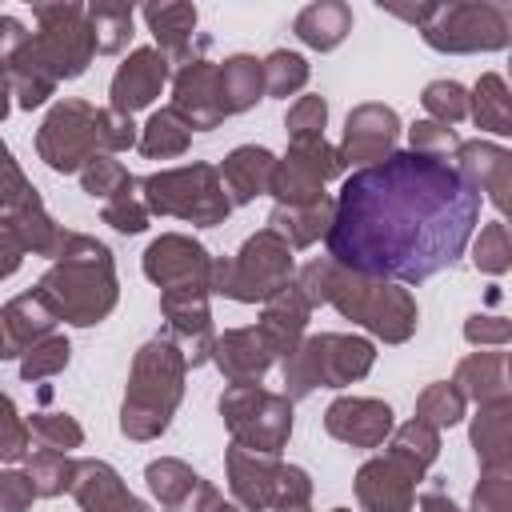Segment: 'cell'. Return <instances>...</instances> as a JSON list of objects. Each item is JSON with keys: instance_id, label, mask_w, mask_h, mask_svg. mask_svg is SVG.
<instances>
[{"instance_id": "1", "label": "cell", "mask_w": 512, "mask_h": 512, "mask_svg": "<svg viewBox=\"0 0 512 512\" xmlns=\"http://www.w3.org/2000/svg\"><path fill=\"white\" fill-rule=\"evenodd\" d=\"M332 204L328 260L396 284H424L452 268L480 224V196L448 160L420 152L356 168Z\"/></svg>"}, {"instance_id": "2", "label": "cell", "mask_w": 512, "mask_h": 512, "mask_svg": "<svg viewBox=\"0 0 512 512\" xmlns=\"http://www.w3.org/2000/svg\"><path fill=\"white\" fill-rule=\"evenodd\" d=\"M36 292L72 328H92L112 316L120 300V276L112 248L84 232H64V244L48 272L36 280Z\"/></svg>"}, {"instance_id": "3", "label": "cell", "mask_w": 512, "mask_h": 512, "mask_svg": "<svg viewBox=\"0 0 512 512\" xmlns=\"http://www.w3.org/2000/svg\"><path fill=\"white\" fill-rule=\"evenodd\" d=\"M184 376H188V360L168 332L144 340L132 356V368H128V388H124V404H120V432L136 444L164 436L180 400H184Z\"/></svg>"}, {"instance_id": "4", "label": "cell", "mask_w": 512, "mask_h": 512, "mask_svg": "<svg viewBox=\"0 0 512 512\" xmlns=\"http://www.w3.org/2000/svg\"><path fill=\"white\" fill-rule=\"evenodd\" d=\"M324 304H332L344 320L360 324L364 332H372L384 344L412 340L416 336V324H420L416 296L404 284L360 276V272H348L340 264H332V272H328V296H324Z\"/></svg>"}, {"instance_id": "5", "label": "cell", "mask_w": 512, "mask_h": 512, "mask_svg": "<svg viewBox=\"0 0 512 512\" xmlns=\"http://www.w3.org/2000/svg\"><path fill=\"white\" fill-rule=\"evenodd\" d=\"M376 364V344L368 336L348 332H320L304 336L300 348L284 360V396L308 400L316 388H348L364 380Z\"/></svg>"}, {"instance_id": "6", "label": "cell", "mask_w": 512, "mask_h": 512, "mask_svg": "<svg viewBox=\"0 0 512 512\" xmlns=\"http://www.w3.org/2000/svg\"><path fill=\"white\" fill-rule=\"evenodd\" d=\"M292 276H296L292 248L272 228H260L240 244L236 256H212L208 288L212 296H228L236 304H264L280 288H288Z\"/></svg>"}, {"instance_id": "7", "label": "cell", "mask_w": 512, "mask_h": 512, "mask_svg": "<svg viewBox=\"0 0 512 512\" xmlns=\"http://www.w3.org/2000/svg\"><path fill=\"white\" fill-rule=\"evenodd\" d=\"M140 200L148 216H176L192 228H216L232 216V200L220 184L216 164H180V168H160L144 180H136Z\"/></svg>"}, {"instance_id": "8", "label": "cell", "mask_w": 512, "mask_h": 512, "mask_svg": "<svg viewBox=\"0 0 512 512\" xmlns=\"http://www.w3.org/2000/svg\"><path fill=\"white\" fill-rule=\"evenodd\" d=\"M216 408L224 416V428L232 432V444H240L248 452H264V456H280L288 448L292 400L284 392H268V388H260V380L228 384L220 392Z\"/></svg>"}, {"instance_id": "9", "label": "cell", "mask_w": 512, "mask_h": 512, "mask_svg": "<svg viewBox=\"0 0 512 512\" xmlns=\"http://www.w3.org/2000/svg\"><path fill=\"white\" fill-rule=\"evenodd\" d=\"M32 16H36V32H28V48L40 60V68L56 84L84 76L96 56V40H92L84 4H76V0L32 4Z\"/></svg>"}, {"instance_id": "10", "label": "cell", "mask_w": 512, "mask_h": 512, "mask_svg": "<svg viewBox=\"0 0 512 512\" xmlns=\"http://www.w3.org/2000/svg\"><path fill=\"white\" fill-rule=\"evenodd\" d=\"M424 44L448 56H468V52H500L512 40V12L508 4L496 0H456V4H436L432 20L420 28Z\"/></svg>"}, {"instance_id": "11", "label": "cell", "mask_w": 512, "mask_h": 512, "mask_svg": "<svg viewBox=\"0 0 512 512\" xmlns=\"http://www.w3.org/2000/svg\"><path fill=\"white\" fill-rule=\"evenodd\" d=\"M36 152L52 172H80L92 156L100 152V128H96V108L80 96L56 100L48 116L36 128Z\"/></svg>"}, {"instance_id": "12", "label": "cell", "mask_w": 512, "mask_h": 512, "mask_svg": "<svg viewBox=\"0 0 512 512\" xmlns=\"http://www.w3.org/2000/svg\"><path fill=\"white\" fill-rule=\"evenodd\" d=\"M144 276L160 288V292H212L208 288V272H212V256L200 240L184 236V232H164L156 236L144 256H140Z\"/></svg>"}, {"instance_id": "13", "label": "cell", "mask_w": 512, "mask_h": 512, "mask_svg": "<svg viewBox=\"0 0 512 512\" xmlns=\"http://www.w3.org/2000/svg\"><path fill=\"white\" fill-rule=\"evenodd\" d=\"M396 136H400V116L396 108L388 104H356L344 120V136L336 144L340 152V164L344 168H368V164H380L384 156L396 152Z\"/></svg>"}, {"instance_id": "14", "label": "cell", "mask_w": 512, "mask_h": 512, "mask_svg": "<svg viewBox=\"0 0 512 512\" xmlns=\"http://www.w3.org/2000/svg\"><path fill=\"white\" fill-rule=\"evenodd\" d=\"M192 132H212L224 124V104H220V68L204 56H192L188 64L176 68L172 76V104H168Z\"/></svg>"}, {"instance_id": "15", "label": "cell", "mask_w": 512, "mask_h": 512, "mask_svg": "<svg viewBox=\"0 0 512 512\" xmlns=\"http://www.w3.org/2000/svg\"><path fill=\"white\" fill-rule=\"evenodd\" d=\"M168 76H172V64H168V56H164L156 44L132 48V52L124 56V64L112 72L108 108H112V112H124V116L148 108V104L164 92Z\"/></svg>"}, {"instance_id": "16", "label": "cell", "mask_w": 512, "mask_h": 512, "mask_svg": "<svg viewBox=\"0 0 512 512\" xmlns=\"http://www.w3.org/2000/svg\"><path fill=\"white\" fill-rule=\"evenodd\" d=\"M396 428V416L376 396H336L324 408V432L348 448H380Z\"/></svg>"}, {"instance_id": "17", "label": "cell", "mask_w": 512, "mask_h": 512, "mask_svg": "<svg viewBox=\"0 0 512 512\" xmlns=\"http://www.w3.org/2000/svg\"><path fill=\"white\" fill-rule=\"evenodd\" d=\"M416 484H420V476L408 464H400L396 456H388V452L364 460L356 468V480H352L356 500H360L364 512H412Z\"/></svg>"}, {"instance_id": "18", "label": "cell", "mask_w": 512, "mask_h": 512, "mask_svg": "<svg viewBox=\"0 0 512 512\" xmlns=\"http://www.w3.org/2000/svg\"><path fill=\"white\" fill-rule=\"evenodd\" d=\"M460 180L480 196L492 200L496 212H508V192H512V152L492 144V140H460V148L448 160Z\"/></svg>"}, {"instance_id": "19", "label": "cell", "mask_w": 512, "mask_h": 512, "mask_svg": "<svg viewBox=\"0 0 512 512\" xmlns=\"http://www.w3.org/2000/svg\"><path fill=\"white\" fill-rule=\"evenodd\" d=\"M144 480L164 512H216V504H220V492L200 472H192V464H184L176 456L152 460L144 468Z\"/></svg>"}, {"instance_id": "20", "label": "cell", "mask_w": 512, "mask_h": 512, "mask_svg": "<svg viewBox=\"0 0 512 512\" xmlns=\"http://www.w3.org/2000/svg\"><path fill=\"white\" fill-rule=\"evenodd\" d=\"M280 456H264V452H248L240 444H232L224 452V472H228V488L232 500L244 512H268L276 504V488H280Z\"/></svg>"}, {"instance_id": "21", "label": "cell", "mask_w": 512, "mask_h": 512, "mask_svg": "<svg viewBox=\"0 0 512 512\" xmlns=\"http://www.w3.org/2000/svg\"><path fill=\"white\" fill-rule=\"evenodd\" d=\"M308 320H312V308H308V300L296 292V284H288V288H280L272 300H264L260 320H256V332H260L264 348L272 352V360H288V356L300 348Z\"/></svg>"}, {"instance_id": "22", "label": "cell", "mask_w": 512, "mask_h": 512, "mask_svg": "<svg viewBox=\"0 0 512 512\" xmlns=\"http://www.w3.org/2000/svg\"><path fill=\"white\" fill-rule=\"evenodd\" d=\"M72 496L80 512H152L140 496L128 492V484L108 460H76Z\"/></svg>"}, {"instance_id": "23", "label": "cell", "mask_w": 512, "mask_h": 512, "mask_svg": "<svg viewBox=\"0 0 512 512\" xmlns=\"http://www.w3.org/2000/svg\"><path fill=\"white\" fill-rule=\"evenodd\" d=\"M212 364L220 368V376L228 384H252V380H264V372L276 360H272V352L264 348V340L252 324V328H224L212 340Z\"/></svg>"}, {"instance_id": "24", "label": "cell", "mask_w": 512, "mask_h": 512, "mask_svg": "<svg viewBox=\"0 0 512 512\" xmlns=\"http://www.w3.org/2000/svg\"><path fill=\"white\" fill-rule=\"evenodd\" d=\"M140 16H144V24H148V32H152L156 48L168 56V64H188L192 56H200V52H192L196 20H200L196 4H184V0L144 4V8H140Z\"/></svg>"}, {"instance_id": "25", "label": "cell", "mask_w": 512, "mask_h": 512, "mask_svg": "<svg viewBox=\"0 0 512 512\" xmlns=\"http://www.w3.org/2000/svg\"><path fill=\"white\" fill-rule=\"evenodd\" d=\"M220 172V184L236 204H252L256 196H268V184H272V172H276V156L260 144H240L224 156V164L216 168Z\"/></svg>"}, {"instance_id": "26", "label": "cell", "mask_w": 512, "mask_h": 512, "mask_svg": "<svg viewBox=\"0 0 512 512\" xmlns=\"http://www.w3.org/2000/svg\"><path fill=\"white\" fill-rule=\"evenodd\" d=\"M452 384L464 400H476L480 404H500V400H512V384H508V352H468L456 372H452Z\"/></svg>"}, {"instance_id": "27", "label": "cell", "mask_w": 512, "mask_h": 512, "mask_svg": "<svg viewBox=\"0 0 512 512\" xmlns=\"http://www.w3.org/2000/svg\"><path fill=\"white\" fill-rule=\"evenodd\" d=\"M472 452L480 460V472L488 468H512V400L480 404L468 428Z\"/></svg>"}, {"instance_id": "28", "label": "cell", "mask_w": 512, "mask_h": 512, "mask_svg": "<svg viewBox=\"0 0 512 512\" xmlns=\"http://www.w3.org/2000/svg\"><path fill=\"white\" fill-rule=\"evenodd\" d=\"M292 32H296V40H300L304 48H312V52H332V48H340V44L348 40V32H352V8H348L344 0H316V4H308V8L296 12Z\"/></svg>"}, {"instance_id": "29", "label": "cell", "mask_w": 512, "mask_h": 512, "mask_svg": "<svg viewBox=\"0 0 512 512\" xmlns=\"http://www.w3.org/2000/svg\"><path fill=\"white\" fill-rule=\"evenodd\" d=\"M332 196H324V200H316V204H300V208H288V204H276L272 212H268V224L264 228H272L292 252L296 248H312L320 236H328V228H332Z\"/></svg>"}, {"instance_id": "30", "label": "cell", "mask_w": 512, "mask_h": 512, "mask_svg": "<svg viewBox=\"0 0 512 512\" xmlns=\"http://www.w3.org/2000/svg\"><path fill=\"white\" fill-rule=\"evenodd\" d=\"M0 320H4V328H8V336H12V344H16V356H20L24 348H32L36 340H44V336L56 332V312L44 304V296H40L36 288L12 296V300L0 308Z\"/></svg>"}, {"instance_id": "31", "label": "cell", "mask_w": 512, "mask_h": 512, "mask_svg": "<svg viewBox=\"0 0 512 512\" xmlns=\"http://www.w3.org/2000/svg\"><path fill=\"white\" fill-rule=\"evenodd\" d=\"M220 68V104L228 116L256 108V100H264V64L248 52L228 56Z\"/></svg>"}, {"instance_id": "32", "label": "cell", "mask_w": 512, "mask_h": 512, "mask_svg": "<svg viewBox=\"0 0 512 512\" xmlns=\"http://www.w3.org/2000/svg\"><path fill=\"white\" fill-rule=\"evenodd\" d=\"M468 116L480 132L512 136V96L500 72H484L468 92Z\"/></svg>"}, {"instance_id": "33", "label": "cell", "mask_w": 512, "mask_h": 512, "mask_svg": "<svg viewBox=\"0 0 512 512\" xmlns=\"http://www.w3.org/2000/svg\"><path fill=\"white\" fill-rule=\"evenodd\" d=\"M0 220L12 228L16 244L24 248V256L32 252V256L56 260V252H60V244H64V232H68V228H60V224L48 216L44 200H36V204H28V208H16V212H8V216H0Z\"/></svg>"}, {"instance_id": "34", "label": "cell", "mask_w": 512, "mask_h": 512, "mask_svg": "<svg viewBox=\"0 0 512 512\" xmlns=\"http://www.w3.org/2000/svg\"><path fill=\"white\" fill-rule=\"evenodd\" d=\"M4 68H8V84H12V96H16V104L24 108V112H32V108H40L52 92H56V80L40 68V60L32 56V48H28V40L8 56V60H0Z\"/></svg>"}, {"instance_id": "35", "label": "cell", "mask_w": 512, "mask_h": 512, "mask_svg": "<svg viewBox=\"0 0 512 512\" xmlns=\"http://www.w3.org/2000/svg\"><path fill=\"white\" fill-rule=\"evenodd\" d=\"M384 448H388V456H396L400 464H408L424 480V472L440 456V432L428 428V424H420V420H408V424L392 428V436L384 440Z\"/></svg>"}, {"instance_id": "36", "label": "cell", "mask_w": 512, "mask_h": 512, "mask_svg": "<svg viewBox=\"0 0 512 512\" xmlns=\"http://www.w3.org/2000/svg\"><path fill=\"white\" fill-rule=\"evenodd\" d=\"M192 144V128L172 112V108H160L148 116V124L140 128V140L136 148L148 156V160H172V156H184Z\"/></svg>"}, {"instance_id": "37", "label": "cell", "mask_w": 512, "mask_h": 512, "mask_svg": "<svg viewBox=\"0 0 512 512\" xmlns=\"http://www.w3.org/2000/svg\"><path fill=\"white\" fill-rule=\"evenodd\" d=\"M88 12V28H92V40H96V52L104 56H116L128 48L132 40V24H136V8L132 4H84Z\"/></svg>"}, {"instance_id": "38", "label": "cell", "mask_w": 512, "mask_h": 512, "mask_svg": "<svg viewBox=\"0 0 512 512\" xmlns=\"http://www.w3.org/2000/svg\"><path fill=\"white\" fill-rule=\"evenodd\" d=\"M464 408H468V400L456 392V384H448V380H436V384H424L420 388V396H416V416L412 420H420V424H428V428H452V424H460L464 420Z\"/></svg>"}, {"instance_id": "39", "label": "cell", "mask_w": 512, "mask_h": 512, "mask_svg": "<svg viewBox=\"0 0 512 512\" xmlns=\"http://www.w3.org/2000/svg\"><path fill=\"white\" fill-rule=\"evenodd\" d=\"M28 460V480L36 488V496H64L72 492V480H76V460L68 452H52V448H40Z\"/></svg>"}, {"instance_id": "40", "label": "cell", "mask_w": 512, "mask_h": 512, "mask_svg": "<svg viewBox=\"0 0 512 512\" xmlns=\"http://www.w3.org/2000/svg\"><path fill=\"white\" fill-rule=\"evenodd\" d=\"M260 64H264V92H268V96H280V100L296 96V92L308 84V76H312L308 60H304L300 52H288V48L268 52Z\"/></svg>"}, {"instance_id": "41", "label": "cell", "mask_w": 512, "mask_h": 512, "mask_svg": "<svg viewBox=\"0 0 512 512\" xmlns=\"http://www.w3.org/2000/svg\"><path fill=\"white\" fill-rule=\"evenodd\" d=\"M68 360H72V344H68V336L52 332V336H44V340H36L32 348L20 352V380L32 384V380L56 376V372L68 368Z\"/></svg>"}, {"instance_id": "42", "label": "cell", "mask_w": 512, "mask_h": 512, "mask_svg": "<svg viewBox=\"0 0 512 512\" xmlns=\"http://www.w3.org/2000/svg\"><path fill=\"white\" fill-rule=\"evenodd\" d=\"M420 104L428 112V120L436 124H460L468 120V88L456 84V80H432L424 92H420Z\"/></svg>"}, {"instance_id": "43", "label": "cell", "mask_w": 512, "mask_h": 512, "mask_svg": "<svg viewBox=\"0 0 512 512\" xmlns=\"http://www.w3.org/2000/svg\"><path fill=\"white\" fill-rule=\"evenodd\" d=\"M100 220H104L108 228L124 232V236H136V232H144V228H148V220H152V216H148V208H144V200H140L136 180H132V184H124L116 196H108V200H104Z\"/></svg>"}, {"instance_id": "44", "label": "cell", "mask_w": 512, "mask_h": 512, "mask_svg": "<svg viewBox=\"0 0 512 512\" xmlns=\"http://www.w3.org/2000/svg\"><path fill=\"white\" fill-rule=\"evenodd\" d=\"M472 264L488 276H504L512 268V240L504 220H492L480 228V236L472 240Z\"/></svg>"}, {"instance_id": "45", "label": "cell", "mask_w": 512, "mask_h": 512, "mask_svg": "<svg viewBox=\"0 0 512 512\" xmlns=\"http://www.w3.org/2000/svg\"><path fill=\"white\" fill-rule=\"evenodd\" d=\"M28 432L40 440V448H52V452H72L84 444V428L68 412H32Z\"/></svg>"}, {"instance_id": "46", "label": "cell", "mask_w": 512, "mask_h": 512, "mask_svg": "<svg viewBox=\"0 0 512 512\" xmlns=\"http://www.w3.org/2000/svg\"><path fill=\"white\" fill-rule=\"evenodd\" d=\"M36 200H40L36 184L24 176V168L16 164L12 148L0 140V216H8V212H16V208H28V204H36Z\"/></svg>"}, {"instance_id": "47", "label": "cell", "mask_w": 512, "mask_h": 512, "mask_svg": "<svg viewBox=\"0 0 512 512\" xmlns=\"http://www.w3.org/2000/svg\"><path fill=\"white\" fill-rule=\"evenodd\" d=\"M136 176L116 160V156H92L84 168H80V188L92 196V200H108L116 196L124 184H132Z\"/></svg>"}, {"instance_id": "48", "label": "cell", "mask_w": 512, "mask_h": 512, "mask_svg": "<svg viewBox=\"0 0 512 512\" xmlns=\"http://www.w3.org/2000/svg\"><path fill=\"white\" fill-rule=\"evenodd\" d=\"M408 152H420V156H436V160H452V152L460 148V136L456 128L448 124H436V120H416L408 128Z\"/></svg>"}, {"instance_id": "49", "label": "cell", "mask_w": 512, "mask_h": 512, "mask_svg": "<svg viewBox=\"0 0 512 512\" xmlns=\"http://www.w3.org/2000/svg\"><path fill=\"white\" fill-rule=\"evenodd\" d=\"M468 512H512V468L480 472V484L472 488Z\"/></svg>"}, {"instance_id": "50", "label": "cell", "mask_w": 512, "mask_h": 512, "mask_svg": "<svg viewBox=\"0 0 512 512\" xmlns=\"http://www.w3.org/2000/svg\"><path fill=\"white\" fill-rule=\"evenodd\" d=\"M28 444H32V432H28V420L16 412L12 396L0 392V460H24L28 456Z\"/></svg>"}, {"instance_id": "51", "label": "cell", "mask_w": 512, "mask_h": 512, "mask_svg": "<svg viewBox=\"0 0 512 512\" xmlns=\"http://www.w3.org/2000/svg\"><path fill=\"white\" fill-rule=\"evenodd\" d=\"M96 128H100V152H104V156L128 152V148L140 140L136 120L124 116V112H112V108H96Z\"/></svg>"}, {"instance_id": "52", "label": "cell", "mask_w": 512, "mask_h": 512, "mask_svg": "<svg viewBox=\"0 0 512 512\" xmlns=\"http://www.w3.org/2000/svg\"><path fill=\"white\" fill-rule=\"evenodd\" d=\"M324 124H328V100L324 96H300L284 116L288 140L292 136H324Z\"/></svg>"}, {"instance_id": "53", "label": "cell", "mask_w": 512, "mask_h": 512, "mask_svg": "<svg viewBox=\"0 0 512 512\" xmlns=\"http://www.w3.org/2000/svg\"><path fill=\"white\" fill-rule=\"evenodd\" d=\"M464 340L476 348H504L512 340V320L508 316H488V312H472L464 320Z\"/></svg>"}, {"instance_id": "54", "label": "cell", "mask_w": 512, "mask_h": 512, "mask_svg": "<svg viewBox=\"0 0 512 512\" xmlns=\"http://www.w3.org/2000/svg\"><path fill=\"white\" fill-rule=\"evenodd\" d=\"M32 500H36V488H32L28 472L4 468L0 472V512H28Z\"/></svg>"}, {"instance_id": "55", "label": "cell", "mask_w": 512, "mask_h": 512, "mask_svg": "<svg viewBox=\"0 0 512 512\" xmlns=\"http://www.w3.org/2000/svg\"><path fill=\"white\" fill-rule=\"evenodd\" d=\"M24 264V248L16 244V236H12V228L0 220V280H8L16 268Z\"/></svg>"}, {"instance_id": "56", "label": "cell", "mask_w": 512, "mask_h": 512, "mask_svg": "<svg viewBox=\"0 0 512 512\" xmlns=\"http://www.w3.org/2000/svg\"><path fill=\"white\" fill-rule=\"evenodd\" d=\"M416 508H420V512H464V508L444 492V484H432L428 492H420V496H416Z\"/></svg>"}, {"instance_id": "57", "label": "cell", "mask_w": 512, "mask_h": 512, "mask_svg": "<svg viewBox=\"0 0 512 512\" xmlns=\"http://www.w3.org/2000/svg\"><path fill=\"white\" fill-rule=\"evenodd\" d=\"M380 12H388V16H400V20L416 24V28H424V24L432 20L436 4H380Z\"/></svg>"}, {"instance_id": "58", "label": "cell", "mask_w": 512, "mask_h": 512, "mask_svg": "<svg viewBox=\"0 0 512 512\" xmlns=\"http://www.w3.org/2000/svg\"><path fill=\"white\" fill-rule=\"evenodd\" d=\"M8 108H12V84H8V68L0 64V120L8 116Z\"/></svg>"}, {"instance_id": "59", "label": "cell", "mask_w": 512, "mask_h": 512, "mask_svg": "<svg viewBox=\"0 0 512 512\" xmlns=\"http://www.w3.org/2000/svg\"><path fill=\"white\" fill-rule=\"evenodd\" d=\"M12 356H16V344H12V336H8V328L0 320V360H12Z\"/></svg>"}, {"instance_id": "60", "label": "cell", "mask_w": 512, "mask_h": 512, "mask_svg": "<svg viewBox=\"0 0 512 512\" xmlns=\"http://www.w3.org/2000/svg\"><path fill=\"white\" fill-rule=\"evenodd\" d=\"M268 512H312V504H276Z\"/></svg>"}, {"instance_id": "61", "label": "cell", "mask_w": 512, "mask_h": 512, "mask_svg": "<svg viewBox=\"0 0 512 512\" xmlns=\"http://www.w3.org/2000/svg\"><path fill=\"white\" fill-rule=\"evenodd\" d=\"M216 512H244V508H240V504H224V500H220V504H216Z\"/></svg>"}, {"instance_id": "62", "label": "cell", "mask_w": 512, "mask_h": 512, "mask_svg": "<svg viewBox=\"0 0 512 512\" xmlns=\"http://www.w3.org/2000/svg\"><path fill=\"white\" fill-rule=\"evenodd\" d=\"M332 512H352V508H332Z\"/></svg>"}]
</instances>
